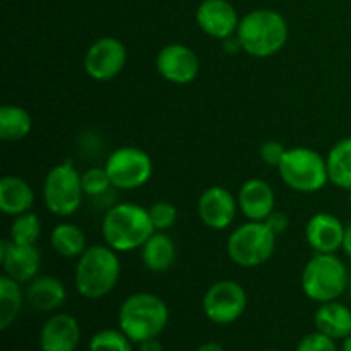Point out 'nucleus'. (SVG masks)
<instances>
[{"instance_id":"26","label":"nucleus","mask_w":351,"mask_h":351,"mask_svg":"<svg viewBox=\"0 0 351 351\" xmlns=\"http://www.w3.org/2000/svg\"><path fill=\"white\" fill-rule=\"evenodd\" d=\"M33 120L27 110L17 105H3L0 108V139L16 143L29 136Z\"/></svg>"},{"instance_id":"36","label":"nucleus","mask_w":351,"mask_h":351,"mask_svg":"<svg viewBox=\"0 0 351 351\" xmlns=\"http://www.w3.org/2000/svg\"><path fill=\"white\" fill-rule=\"evenodd\" d=\"M343 252L346 254V257H350L351 259V223L350 225H346L345 228V239H343Z\"/></svg>"},{"instance_id":"33","label":"nucleus","mask_w":351,"mask_h":351,"mask_svg":"<svg viewBox=\"0 0 351 351\" xmlns=\"http://www.w3.org/2000/svg\"><path fill=\"white\" fill-rule=\"evenodd\" d=\"M264 223H266V225L269 226V228L273 230L276 235H281V233H285V232H287L288 226H290V219H288V216L285 215V213H281V211H274L273 215H271L269 218H267Z\"/></svg>"},{"instance_id":"1","label":"nucleus","mask_w":351,"mask_h":351,"mask_svg":"<svg viewBox=\"0 0 351 351\" xmlns=\"http://www.w3.org/2000/svg\"><path fill=\"white\" fill-rule=\"evenodd\" d=\"M122 274L117 250L110 245L96 243L88 247L77 259L74 271L75 290L88 300H99L115 290Z\"/></svg>"},{"instance_id":"21","label":"nucleus","mask_w":351,"mask_h":351,"mask_svg":"<svg viewBox=\"0 0 351 351\" xmlns=\"http://www.w3.org/2000/svg\"><path fill=\"white\" fill-rule=\"evenodd\" d=\"M315 329L332 339H345L351 335V308L338 300L321 304L314 315Z\"/></svg>"},{"instance_id":"9","label":"nucleus","mask_w":351,"mask_h":351,"mask_svg":"<svg viewBox=\"0 0 351 351\" xmlns=\"http://www.w3.org/2000/svg\"><path fill=\"white\" fill-rule=\"evenodd\" d=\"M105 170L117 191H136L153 177V161L141 147L123 146L110 153Z\"/></svg>"},{"instance_id":"12","label":"nucleus","mask_w":351,"mask_h":351,"mask_svg":"<svg viewBox=\"0 0 351 351\" xmlns=\"http://www.w3.org/2000/svg\"><path fill=\"white\" fill-rule=\"evenodd\" d=\"M199 57L187 45L171 43L156 55V71L165 81L177 86L191 84L199 74Z\"/></svg>"},{"instance_id":"17","label":"nucleus","mask_w":351,"mask_h":351,"mask_svg":"<svg viewBox=\"0 0 351 351\" xmlns=\"http://www.w3.org/2000/svg\"><path fill=\"white\" fill-rule=\"evenodd\" d=\"M239 209L249 221H266L276 211V194L266 180L250 178L240 187Z\"/></svg>"},{"instance_id":"6","label":"nucleus","mask_w":351,"mask_h":351,"mask_svg":"<svg viewBox=\"0 0 351 351\" xmlns=\"http://www.w3.org/2000/svg\"><path fill=\"white\" fill-rule=\"evenodd\" d=\"M276 237L264 221H247L230 233L226 254L237 266L257 267L273 257Z\"/></svg>"},{"instance_id":"32","label":"nucleus","mask_w":351,"mask_h":351,"mask_svg":"<svg viewBox=\"0 0 351 351\" xmlns=\"http://www.w3.org/2000/svg\"><path fill=\"white\" fill-rule=\"evenodd\" d=\"M287 147L283 146L278 141H266V143L261 144L259 147V156L269 167H280V163L283 161L285 154H287Z\"/></svg>"},{"instance_id":"28","label":"nucleus","mask_w":351,"mask_h":351,"mask_svg":"<svg viewBox=\"0 0 351 351\" xmlns=\"http://www.w3.org/2000/svg\"><path fill=\"white\" fill-rule=\"evenodd\" d=\"M89 351H132V339L122 329H101L89 339Z\"/></svg>"},{"instance_id":"15","label":"nucleus","mask_w":351,"mask_h":351,"mask_svg":"<svg viewBox=\"0 0 351 351\" xmlns=\"http://www.w3.org/2000/svg\"><path fill=\"white\" fill-rule=\"evenodd\" d=\"M0 264L3 267V274L19 283H29L40 273V250L36 249V245H21L10 239L2 240Z\"/></svg>"},{"instance_id":"22","label":"nucleus","mask_w":351,"mask_h":351,"mask_svg":"<svg viewBox=\"0 0 351 351\" xmlns=\"http://www.w3.org/2000/svg\"><path fill=\"white\" fill-rule=\"evenodd\" d=\"M141 259L151 273H167L177 261V245L165 232H154L141 249Z\"/></svg>"},{"instance_id":"13","label":"nucleus","mask_w":351,"mask_h":351,"mask_svg":"<svg viewBox=\"0 0 351 351\" xmlns=\"http://www.w3.org/2000/svg\"><path fill=\"white\" fill-rule=\"evenodd\" d=\"M239 201L228 189L213 185L206 189L197 201V213L201 221L211 230H225L235 221Z\"/></svg>"},{"instance_id":"29","label":"nucleus","mask_w":351,"mask_h":351,"mask_svg":"<svg viewBox=\"0 0 351 351\" xmlns=\"http://www.w3.org/2000/svg\"><path fill=\"white\" fill-rule=\"evenodd\" d=\"M82 178V191H84V195L95 199L99 197V195L106 194L112 189H115L112 185V180H110L108 173H106L105 167H93L88 168L84 173H81Z\"/></svg>"},{"instance_id":"34","label":"nucleus","mask_w":351,"mask_h":351,"mask_svg":"<svg viewBox=\"0 0 351 351\" xmlns=\"http://www.w3.org/2000/svg\"><path fill=\"white\" fill-rule=\"evenodd\" d=\"M221 45H223V50H225V53H228V55H237L239 51H243L242 43H240V40L237 34L221 40Z\"/></svg>"},{"instance_id":"2","label":"nucleus","mask_w":351,"mask_h":351,"mask_svg":"<svg viewBox=\"0 0 351 351\" xmlns=\"http://www.w3.org/2000/svg\"><path fill=\"white\" fill-rule=\"evenodd\" d=\"M156 232L147 209L132 202H119L105 213L101 233L106 245L117 252H132L143 249L144 243Z\"/></svg>"},{"instance_id":"30","label":"nucleus","mask_w":351,"mask_h":351,"mask_svg":"<svg viewBox=\"0 0 351 351\" xmlns=\"http://www.w3.org/2000/svg\"><path fill=\"white\" fill-rule=\"evenodd\" d=\"M147 211H149L151 221H153L156 232H165V230L171 228L178 219L177 206L168 201H156Z\"/></svg>"},{"instance_id":"11","label":"nucleus","mask_w":351,"mask_h":351,"mask_svg":"<svg viewBox=\"0 0 351 351\" xmlns=\"http://www.w3.org/2000/svg\"><path fill=\"white\" fill-rule=\"evenodd\" d=\"M127 64V48L119 38L103 36L88 48L84 71L91 79L106 82L115 79Z\"/></svg>"},{"instance_id":"8","label":"nucleus","mask_w":351,"mask_h":351,"mask_svg":"<svg viewBox=\"0 0 351 351\" xmlns=\"http://www.w3.org/2000/svg\"><path fill=\"white\" fill-rule=\"evenodd\" d=\"M82 178L74 163L69 160L55 165L45 177L43 201L55 216H72L82 204Z\"/></svg>"},{"instance_id":"40","label":"nucleus","mask_w":351,"mask_h":351,"mask_svg":"<svg viewBox=\"0 0 351 351\" xmlns=\"http://www.w3.org/2000/svg\"><path fill=\"white\" fill-rule=\"evenodd\" d=\"M350 208H351V191H350Z\"/></svg>"},{"instance_id":"38","label":"nucleus","mask_w":351,"mask_h":351,"mask_svg":"<svg viewBox=\"0 0 351 351\" xmlns=\"http://www.w3.org/2000/svg\"><path fill=\"white\" fill-rule=\"evenodd\" d=\"M341 351H351V335L348 338L343 339V346H341Z\"/></svg>"},{"instance_id":"23","label":"nucleus","mask_w":351,"mask_h":351,"mask_svg":"<svg viewBox=\"0 0 351 351\" xmlns=\"http://www.w3.org/2000/svg\"><path fill=\"white\" fill-rule=\"evenodd\" d=\"M51 249L64 259H79L88 249L86 235L74 223H58L50 233Z\"/></svg>"},{"instance_id":"27","label":"nucleus","mask_w":351,"mask_h":351,"mask_svg":"<svg viewBox=\"0 0 351 351\" xmlns=\"http://www.w3.org/2000/svg\"><path fill=\"white\" fill-rule=\"evenodd\" d=\"M41 237V219L34 213L27 211L19 216H14L10 225L9 239L21 245H36Z\"/></svg>"},{"instance_id":"14","label":"nucleus","mask_w":351,"mask_h":351,"mask_svg":"<svg viewBox=\"0 0 351 351\" xmlns=\"http://www.w3.org/2000/svg\"><path fill=\"white\" fill-rule=\"evenodd\" d=\"M195 23L208 36L225 40L237 34L240 19L228 0H204L195 10Z\"/></svg>"},{"instance_id":"25","label":"nucleus","mask_w":351,"mask_h":351,"mask_svg":"<svg viewBox=\"0 0 351 351\" xmlns=\"http://www.w3.org/2000/svg\"><path fill=\"white\" fill-rule=\"evenodd\" d=\"M24 298H26V293L21 288L19 281L3 274L0 278V329L5 331L16 322L23 311Z\"/></svg>"},{"instance_id":"4","label":"nucleus","mask_w":351,"mask_h":351,"mask_svg":"<svg viewBox=\"0 0 351 351\" xmlns=\"http://www.w3.org/2000/svg\"><path fill=\"white\" fill-rule=\"evenodd\" d=\"M168 319L170 312L163 298L147 291L130 295L119 308V328L137 345L158 338L167 329Z\"/></svg>"},{"instance_id":"24","label":"nucleus","mask_w":351,"mask_h":351,"mask_svg":"<svg viewBox=\"0 0 351 351\" xmlns=\"http://www.w3.org/2000/svg\"><path fill=\"white\" fill-rule=\"evenodd\" d=\"M329 182L343 191H351V137L338 141L326 156Z\"/></svg>"},{"instance_id":"7","label":"nucleus","mask_w":351,"mask_h":351,"mask_svg":"<svg viewBox=\"0 0 351 351\" xmlns=\"http://www.w3.org/2000/svg\"><path fill=\"white\" fill-rule=\"evenodd\" d=\"M280 177L291 191L314 194L329 182L328 163L311 147H291L278 167Z\"/></svg>"},{"instance_id":"37","label":"nucleus","mask_w":351,"mask_h":351,"mask_svg":"<svg viewBox=\"0 0 351 351\" xmlns=\"http://www.w3.org/2000/svg\"><path fill=\"white\" fill-rule=\"evenodd\" d=\"M195 351H225V348H223V346L219 345V343L208 341V343H204V345L199 346V348L195 350Z\"/></svg>"},{"instance_id":"39","label":"nucleus","mask_w":351,"mask_h":351,"mask_svg":"<svg viewBox=\"0 0 351 351\" xmlns=\"http://www.w3.org/2000/svg\"><path fill=\"white\" fill-rule=\"evenodd\" d=\"M348 291H350V295H351V274H350V280H348Z\"/></svg>"},{"instance_id":"20","label":"nucleus","mask_w":351,"mask_h":351,"mask_svg":"<svg viewBox=\"0 0 351 351\" xmlns=\"http://www.w3.org/2000/svg\"><path fill=\"white\" fill-rule=\"evenodd\" d=\"M34 191L24 178L5 175L0 180V211L7 216H19L31 211Z\"/></svg>"},{"instance_id":"35","label":"nucleus","mask_w":351,"mask_h":351,"mask_svg":"<svg viewBox=\"0 0 351 351\" xmlns=\"http://www.w3.org/2000/svg\"><path fill=\"white\" fill-rule=\"evenodd\" d=\"M139 351H165V350L160 339L153 338V339H147V341L139 343Z\"/></svg>"},{"instance_id":"41","label":"nucleus","mask_w":351,"mask_h":351,"mask_svg":"<svg viewBox=\"0 0 351 351\" xmlns=\"http://www.w3.org/2000/svg\"><path fill=\"white\" fill-rule=\"evenodd\" d=\"M267 351H280V350H267Z\"/></svg>"},{"instance_id":"18","label":"nucleus","mask_w":351,"mask_h":351,"mask_svg":"<svg viewBox=\"0 0 351 351\" xmlns=\"http://www.w3.org/2000/svg\"><path fill=\"white\" fill-rule=\"evenodd\" d=\"M79 341H81V326L74 315L55 314L41 328V351H75Z\"/></svg>"},{"instance_id":"31","label":"nucleus","mask_w":351,"mask_h":351,"mask_svg":"<svg viewBox=\"0 0 351 351\" xmlns=\"http://www.w3.org/2000/svg\"><path fill=\"white\" fill-rule=\"evenodd\" d=\"M295 351H338V346H336V339L315 331L305 336V338L298 343L297 350Z\"/></svg>"},{"instance_id":"19","label":"nucleus","mask_w":351,"mask_h":351,"mask_svg":"<svg viewBox=\"0 0 351 351\" xmlns=\"http://www.w3.org/2000/svg\"><path fill=\"white\" fill-rule=\"evenodd\" d=\"M67 298L64 283L55 276H36L27 283L26 300L38 312H53Z\"/></svg>"},{"instance_id":"16","label":"nucleus","mask_w":351,"mask_h":351,"mask_svg":"<svg viewBox=\"0 0 351 351\" xmlns=\"http://www.w3.org/2000/svg\"><path fill=\"white\" fill-rule=\"evenodd\" d=\"M345 228L331 213H317L305 226V240L315 254H336L343 247Z\"/></svg>"},{"instance_id":"5","label":"nucleus","mask_w":351,"mask_h":351,"mask_svg":"<svg viewBox=\"0 0 351 351\" xmlns=\"http://www.w3.org/2000/svg\"><path fill=\"white\" fill-rule=\"evenodd\" d=\"M350 273L336 254H315L302 271V290L317 304L338 300L348 290Z\"/></svg>"},{"instance_id":"3","label":"nucleus","mask_w":351,"mask_h":351,"mask_svg":"<svg viewBox=\"0 0 351 351\" xmlns=\"http://www.w3.org/2000/svg\"><path fill=\"white\" fill-rule=\"evenodd\" d=\"M288 23L280 12L257 9L240 19L237 36L250 57L269 58L283 50L288 41Z\"/></svg>"},{"instance_id":"10","label":"nucleus","mask_w":351,"mask_h":351,"mask_svg":"<svg viewBox=\"0 0 351 351\" xmlns=\"http://www.w3.org/2000/svg\"><path fill=\"white\" fill-rule=\"evenodd\" d=\"M249 298L245 288L233 280H219L208 288L202 298L206 317L219 326L239 321L247 311Z\"/></svg>"}]
</instances>
